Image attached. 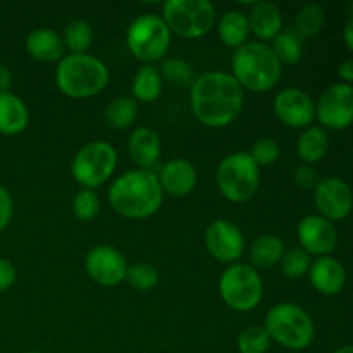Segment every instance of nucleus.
I'll return each instance as SVG.
<instances>
[{"label":"nucleus","instance_id":"obj_38","mask_svg":"<svg viewBox=\"0 0 353 353\" xmlns=\"http://www.w3.org/2000/svg\"><path fill=\"white\" fill-rule=\"evenodd\" d=\"M14 216V200L9 190L0 185V233L10 224Z\"/></svg>","mask_w":353,"mask_h":353},{"label":"nucleus","instance_id":"obj_39","mask_svg":"<svg viewBox=\"0 0 353 353\" xmlns=\"http://www.w3.org/2000/svg\"><path fill=\"white\" fill-rule=\"evenodd\" d=\"M16 279H17V271L16 268H14L12 262L0 257V293L7 292V290L16 283Z\"/></svg>","mask_w":353,"mask_h":353},{"label":"nucleus","instance_id":"obj_24","mask_svg":"<svg viewBox=\"0 0 353 353\" xmlns=\"http://www.w3.org/2000/svg\"><path fill=\"white\" fill-rule=\"evenodd\" d=\"M217 34H219L221 41L230 48H240L243 47L250 37V24H248V17L243 10L231 9L221 14V17L216 23Z\"/></svg>","mask_w":353,"mask_h":353},{"label":"nucleus","instance_id":"obj_33","mask_svg":"<svg viewBox=\"0 0 353 353\" xmlns=\"http://www.w3.org/2000/svg\"><path fill=\"white\" fill-rule=\"evenodd\" d=\"M100 196L95 190H86L81 188L74 195L71 202V210L72 216L79 223H92L97 219V216L100 214Z\"/></svg>","mask_w":353,"mask_h":353},{"label":"nucleus","instance_id":"obj_25","mask_svg":"<svg viewBox=\"0 0 353 353\" xmlns=\"http://www.w3.org/2000/svg\"><path fill=\"white\" fill-rule=\"evenodd\" d=\"M330 150V134L321 126H309L302 130L296 140V155L302 164L312 165L323 161Z\"/></svg>","mask_w":353,"mask_h":353},{"label":"nucleus","instance_id":"obj_29","mask_svg":"<svg viewBox=\"0 0 353 353\" xmlns=\"http://www.w3.org/2000/svg\"><path fill=\"white\" fill-rule=\"evenodd\" d=\"M271 48L281 65H295L302 61V38H300L293 30H283L281 33L271 41Z\"/></svg>","mask_w":353,"mask_h":353},{"label":"nucleus","instance_id":"obj_40","mask_svg":"<svg viewBox=\"0 0 353 353\" xmlns=\"http://www.w3.org/2000/svg\"><path fill=\"white\" fill-rule=\"evenodd\" d=\"M12 79H14L12 71H10L6 64H0V95H2V93L10 92Z\"/></svg>","mask_w":353,"mask_h":353},{"label":"nucleus","instance_id":"obj_14","mask_svg":"<svg viewBox=\"0 0 353 353\" xmlns=\"http://www.w3.org/2000/svg\"><path fill=\"white\" fill-rule=\"evenodd\" d=\"M272 110L281 124L293 130H305L316 121V102L302 88L288 86L276 93Z\"/></svg>","mask_w":353,"mask_h":353},{"label":"nucleus","instance_id":"obj_23","mask_svg":"<svg viewBox=\"0 0 353 353\" xmlns=\"http://www.w3.org/2000/svg\"><path fill=\"white\" fill-rule=\"evenodd\" d=\"M286 247L285 241L274 233H264L255 238L252 247L248 248L250 265L255 269H271L279 265Z\"/></svg>","mask_w":353,"mask_h":353},{"label":"nucleus","instance_id":"obj_17","mask_svg":"<svg viewBox=\"0 0 353 353\" xmlns=\"http://www.w3.org/2000/svg\"><path fill=\"white\" fill-rule=\"evenodd\" d=\"M157 178L164 195L172 196V199H185V196L192 195L193 190L196 188L199 172L192 161L176 157L162 165Z\"/></svg>","mask_w":353,"mask_h":353},{"label":"nucleus","instance_id":"obj_11","mask_svg":"<svg viewBox=\"0 0 353 353\" xmlns=\"http://www.w3.org/2000/svg\"><path fill=\"white\" fill-rule=\"evenodd\" d=\"M316 119L324 130L340 131L353 124V86L334 83L316 102Z\"/></svg>","mask_w":353,"mask_h":353},{"label":"nucleus","instance_id":"obj_27","mask_svg":"<svg viewBox=\"0 0 353 353\" xmlns=\"http://www.w3.org/2000/svg\"><path fill=\"white\" fill-rule=\"evenodd\" d=\"M138 117V102L130 95L114 99L103 110V121L109 128L117 131L128 130Z\"/></svg>","mask_w":353,"mask_h":353},{"label":"nucleus","instance_id":"obj_19","mask_svg":"<svg viewBox=\"0 0 353 353\" xmlns=\"http://www.w3.org/2000/svg\"><path fill=\"white\" fill-rule=\"evenodd\" d=\"M162 154V140L152 128H137L128 138V155L137 169L154 171Z\"/></svg>","mask_w":353,"mask_h":353},{"label":"nucleus","instance_id":"obj_36","mask_svg":"<svg viewBox=\"0 0 353 353\" xmlns=\"http://www.w3.org/2000/svg\"><path fill=\"white\" fill-rule=\"evenodd\" d=\"M281 154V148H279L278 141L271 137H262L259 140L254 141L248 155L252 157V161L259 165V168H269V165L276 164Z\"/></svg>","mask_w":353,"mask_h":353},{"label":"nucleus","instance_id":"obj_20","mask_svg":"<svg viewBox=\"0 0 353 353\" xmlns=\"http://www.w3.org/2000/svg\"><path fill=\"white\" fill-rule=\"evenodd\" d=\"M28 55L43 64L61 62L65 55V47L62 37L52 28H37L31 31L24 41Z\"/></svg>","mask_w":353,"mask_h":353},{"label":"nucleus","instance_id":"obj_10","mask_svg":"<svg viewBox=\"0 0 353 353\" xmlns=\"http://www.w3.org/2000/svg\"><path fill=\"white\" fill-rule=\"evenodd\" d=\"M117 162L119 155L112 145L103 140H93L74 154L71 176L81 188L97 190L112 179Z\"/></svg>","mask_w":353,"mask_h":353},{"label":"nucleus","instance_id":"obj_6","mask_svg":"<svg viewBox=\"0 0 353 353\" xmlns=\"http://www.w3.org/2000/svg\"><path fill=\"white\" fill-rule=\"evenodd\" d=\"M261 168L248 152H233L221 159L216 169V185L221 195L231 203H245L261 188Z\"/></svg>","mask_w":353,"mask_h":353},{"label":"nucleus","instance_id":"obj_41","mask_svg":"<svg viewBox=\"0 0 353 353\" xmlns=\"http://www.w3.org/2000/svg\"><path fill=\"white\" fill-rule=\"evenodd\" d=\"M338 76H340L347 85L353 83V59H347V61L341 62L340 68H338Z\"/></svg>","mask_w":353,"mask_h":353},{"label":"nucleus","instance_id":"obj_42","mask_svg":"<svg viewBox=\"0 0 353 353\" xmlns=\"http://www.w3.org/2000/svg\"><path fill=\"white\" fill-rule=\"evenodd\" d=\"M343 41L348 50L353 52V19H348V23L343 28Z\"/></svg>","mask_w":353,"mask_h":353},{"label":"nucleus","instance_id":"obj_12","mask_svg":"<svg viewBox=\"0 0 353 353\" xmlns=\"http://www.w3.org/2000/svg\"><path fill=\"white\" fill-rule=\"evenodd\" d=\"M203 243L210 257L224 265L240 262L247 248L243 231L228 219L212 221L203 234Z\"/></svg>","mask_w":353,"mask_h":353},{"label":"nucleus","instance_id":"obj_4","mask_svg":"<svg viewBox=\"0 0 353 353\" xmlns=\"http://www.w3.org/2000/svg\"><path fill=\"white\" fill-rule=\"evenodd\" d=\"M110 79L109 68L92 54H68L55 68V85L71 100H88L100 95Z\"/></svg>","mask_w":353,"mask_h":353},{"label":"nucleus","instance_id":"obj_43","mask_svg":"<svg viewBox=\"0 0 353 353\" xmlns=\"http://www.w3.org/2000/svg\"><path fill=\"white\" fill-rule=\"evenodd\" d=\"M333 353H353V345H345V347H340Z\"/></svg>","mask_w":353,"mask_h":353},{"label":"nucleus","instance_id":"obj_35","mask_svg":"<svg viewBox=\"0 0 353 353\" xmlns=\"http://www.w3.org/2000/svg\"><path fill=\"white\" fill-rule=\"evenodd\" d=\"M310 264H312L310 255L300 247H296L285 252L281 262H279V268L288 279H300L309 274Z\"/></svg>","mask_w":353,"mask_h":353},{"label":"nucleus","instance_id":"obj_8","mask_svg":"<svg viewBox=\"0 0 353 353\" xmlns=\"http://www.w3.org/2000/svg\"><path fill=\"white\" fill-rule=\"evenodd\" d=\"M161 17L171 34L185 40L205 37L216 28V7L209 0H168L162 6Z\"/></svg>","mask_w":353,"mask_h":353},{"label":"nucleus","instance_id":"obj_5","mask_svg":"<svg viewBox=\"0 0 353 353\" xmlns=\"http://www.w3.org/2000/svg\"><path fill=\"white\" fill-rule=\"evenodd\" d=\"M272 343L292 352L307 350L316 340V323L303 307L293 302H279L268 310L264 319Z\"/></svg>","mask_w":353,"mask_h":353},{"label":"nucleus","instance_id":"obj_13","mask_svg":"<svg viewBox=\"0 0 353 353\" xmlns=\"http://www.w3.org/2000/svg\"><path fill=\"white\" fill-rule=\"evenodd\" d=\"M85 271L95 285L110 288L126 281L128 262L121 250L112 245H95L85 257Z\"/></svg>","mask_w":353,"mask_h":353},{"label":"nucleus","instance_id":"obj_22","mask_svg":"<svg viewBox=\"0 0 353 353\" xmlns=\"http://www.w3.org/2000/svg\"><path fill=\"white\" fill-rule=\"evenodd\" d=\"M30 124V109L21 97L16 93H2L0 95V134L3 137H17Z\"/></svg>","mask_w":353,"mask_h":353},{"label":"nucleus","instance_id":"obj_7","mask_svg":"<svg viewBox=\"0 0 353 353\" xmlns=\"http://www.w3.org/2000/svg\"><path fill=\"white\" fill-rule=\"evenodd\" d=\"M171 31L161 14H141L134 17L126 31V45L137 61L141 64L162 62L171 48Z\"/></svg>","mask_w":353,"mask_h":353},{"label":"nucleus","instance_id":"obj_28","mask_svg":"<svg viewBox=\"0 0 353 353\" xmlns=\"http://www.w3.org/2000/svg\"><path fill=\"white\" fill-rule=\"evenodd\" d=\"M62 41L69 54H88L93 45V28L85 19H72L65 24Z\"/></svg>","mask_w":353,"mask_h":353},{"label":"nucleus","instance_id":"obj_1","mask_svg":"<svg viewBox=\"0 0 353 353\" xmlns=\"http://www.w3.org/2000/svg\"><path fill=\"white\" fill-rule=\"evenodd\" d=\"M243 105V88L230 72L207 71L196 76L190 88V109L195 119L210 130L233 124Z\"/></svg>","mask_w":353,"mask_h":353},{"label":"nucleus","instance_id":"obj_21","mask_svg":"<svg viewBox=\"0 0 353 353\" xmlns=\"http://www.w3.org/2000/svg\"><path fill=\"white\" fill-rule=\"evenodd\" d=\"M247 17L250 24V34H254L257 41L262 43L272 41L283 31V14L272 2L252 3Z\"/></svg>","mask_w":353,"mask_h":353},{"label":"nucleus","instance_id":"obj_18","mask_svg":"<svg viewBox=\"0 0 353 353\" xmlns=\"http://www.w3.org/2000/svg\"><path fill=\"white\" fill-rule=\"evenodd\" d=\"M309 279L312 288L324 296H334L345 288L347 283V269L338 259L326 255L317 257L310 264Z\"/></svg>","mask_w":353,"mask_h":353},{"label":"nucleus","instance_id":"obj_45","mask_svg":"<svg viewBox=\"0 0 353 353\" xmlns=\"http://www.w3.org/2000/svg\"><path fill=\"white\" fill-rule=\"evenodd\" d=\"M24 353H40V352H24Z\"/></svg>","mask_w":353,"mask_h":353},{"label":"nucleus","instance_id":"obj_30","mask_svg":"<svg viewBox=\"0 0 353 353\" xmlns=\"http://www.w3.org/2000/svg\"><path fill=\"white\" fill-rule=\"evenodd\" d=\"M159 71L164 81L178 86V88H192L196 76L193 71V65L190 62L183 61L179 57H165L164 61L159 62Z\"/></svg>","mask_w":353,"mask_h":353},{"label":"nucleus","instance_id":"obj_32","mask_svg":"<svg viewBox=\"0 0 353 353\" xmlns=\"http://www.w3.org/2000/svg\"><path fill=\"white\" fill-rule=\"evenodd\" d=\"M159 281H161V274L155 265L148 262H137L133 265H128L126 283L137 292H152L157 288Z\"/></svg>","mask_w":353,"mask_h":353},{"label":"nucleus","instance_id":"obj_44","mask_svg":"<svg viewBox=\"0 0 353 353\" xmlns=\"http://www.w3.org/2000/svg\"><path fill=\"white\" fill-rule=\"evenodd\" d=\"M348 14H350V19H353V2L348 6Z\"/></svg>","mask_w":353,"mask_h":353},{"label":"nucleus","instance_id":"obj_31","mask_svg":"<svg viewBox=\"0 0 353 353\" xmlns=\"http://www.w3.org/2000/svg\"><path fill=\"white\" fill-rule=\"evenodd\" d=\"M326 23V12L319 3H307L296 12L293 31L300 38H312L323 31Z\"/></svg>","mask_w":353,"mask_h":353},{"label":"nucleus","instance_id":"obj_15","mask_svg":"<svg viewBox=\"0 0 353 353\" xmlns=\"http://www.w3.org/2000/svg\"><path fill=\"white\" fill-rule=\"evenodd\" d=\"M314 205L317 214L331 223L347 219L353 210V190L345 179L330 176L314 188Z\"/></svg>","mask_w":353,"mask_h":353},{"label":"nucleus","instance_id":"obj_9","mask_svg":"<svg viewBox=\"0 0 353 353\" xmlns=\"http://www.w3.org/2000/svg\"><path fill=\"white\" fill-rule=\"evenodd\" d=\"M219 296L226 307L234 312H250L257 309L264 299V281L250 264L228 265L217 283Z\"/></svg>","mask_w":353,"mask_h":353},{"label":"nucleus","instance_id":"obj_37","mask_svg":"<svg viewBox=\"0 0 353 353\" xmlns=\"http://www.w3.org/2000/svg\"><path fill=\"white\" fill-rule=\"evenodd\" d=\"M293 181H295V185L299 188L314 190L317 186V183L321 181V178L312 165L302 164L299 168H295V171H293Z\"/></svg>","mask_w":353,"mask_h":353},{"label":"nucleus","instance_id":"obj_16","mask_svg":"<svg viewBox=\"0 0 353 353\" xmlns=\"http://www.w3.org/2000/svg\"><path fill=\"white\" fill-rule=\"evenodd\" d=\"M296 238L300 248L312 257H326L338 245V230L334 223L324 219L319 214H309L296 226Z\"/></svg>","mask_w":353,"mask_h":353},{"label":"nucleus","instance_id":"obj_3","mask_svg":"<svg viewBox=\"0 0 353 353\" xmlns=\"http://www.w3.org/2000/svg\"><path fill=\"white\" fill-rule=\"evenodd\" d=\"M231 76L243 92L268 93L279 85L283 65L276 59L271 45L262 41H247L236 48L231 57Z\"/></svg>","mask_w":353,"mask_h":353},{"label":"nucleus","instance_id":"obj_34","mask_svg":"<svg viewBox=\"0 0 353 353\" xmlns=\"http://www.w3.org/2000/svg\"><path fill=\"white\" fill-rule=\"evenodd\" d=\"M271 338L264 326H248L238 334V353H268L271 348Z\"/></svg>","mask_w":353,"mask_h":353},{"label":"nucleus","instance_id":"obj_26","mask_svg":"<svg viewBox=\"0 0 353 353\" xmlns=\"http://www.w3.org/2000/svg\"><path fill=\"white\" fill-rule=\"evenodd\" d=\"M162 90H164V79L157 65L141 64L133 76L131 97L138 103H152L161 99Z\"/></svg>","mask_w":353,"mask_h":353},{"label":"nucleus","instance_id":"obj_2","mask_svg":"<svg viewBox=\"0 0 353 353\" xmlns=\"http://www.w3.org/2000/svg\"><path fill=\"white\" fill-rule=\"evenodd\" d=\"M107 199L114 212L121 217L143 221L161 210L164 192L154 171L134 168L112 179Z\"/></svg>","mask_w":353,"mask_h":353}]
</instances>
